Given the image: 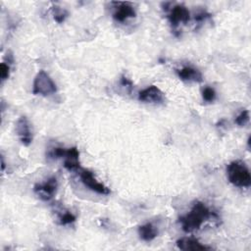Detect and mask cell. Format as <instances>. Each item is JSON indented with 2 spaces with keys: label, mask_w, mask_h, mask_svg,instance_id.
<instances>
[{
  "label": "cell",
  "mask_w": 251,
  "mask_h": 251,
  "mask_svg": "<svg viewBox=\"0 0 251 251\" xmlns=\"http://www.w3.org/2000/svg\"><path fill=\"white\" fill-rule=\"evenodd\" d=\"M57 91L56 83L50 75L43 70L39 71L34 77L32 85V93L35 95L49 96Z\"/></svg>",
  "instance_id": "cell-3"
},
{
  "label": "cell",
  "mask_w": 251,
  "mask_h": 251,
  "mask_svg": "<svg viewBox=\"0 0 251 251\" xmlns=\"http://www.w3.org/2000/svg\"><path fill=\"white\" fill-rule=\"evenodd\" d=\"M75 216L71 213V212H65L64 214H62L60 217H59V225L61 226H66V225H70V224H73L75 221Z\"/></svg>",
  "instance_id": "cell-16"
},
{
  "label": "cell",
  "mask_w": 251,
  "mask_h": 251,
  "mask_svg": "<svg viewBox=\"0 0 251 251\" xmlns=\"http://www.w3.org/2000/svg\"><path fill=\"white\" fill-rule=\"evenodd\" d=\"M57 188H58L57 178L52 176L46 179L42 183H36L33 187V190L40 199L44 201H49L56 194Z\"/></svg>",
  "instance_id": "cell-5"
},
{
  "label": "cell",
  "mask_w": 251,
  "mask_h": 251,
  "mask_svg": "<svg viewBox=\"0 0 251 251\" xmlns=\"http://www.w3.org/2000/svg\"><path fill=\"white\" fill-rule=\"evenodd\" d=\"M138 100L144 103L160 104L165 101V94L156 85H150L138 93Z\"/></svg>",
  "instance_id": "cell-7"
},
{
  "label": "cell",
  "mask_w": 251,
  "mask_h": 251,
  "mask_svg": "<svg viewBox=\"0 0 251 251\" xmlns=\"http://www.w3.org/2000/svg\"><path fill=\"white\" fill-rule=\"evenodd\" d=\"M216 91L210 86H206L202 91V98L206 102H213L216 99Z\"/></svg>",
  "instance_id": "cell-17"
},
{
  "label": "cell",
  "mask_w": 251,
  "mask_h": 251,
  "mask_svg": "<svg viewBox=\"0 0 251 251\" xmlns=\"http://www.w3.org/2000/svg\"><path fill=\"white\" fill-rule=\"evenodd\" d=\"M177 76L184 81H194V82H201L203 79L202 74L200 71L193 67H183L180 70L176 71Z\"/></svg>",
  "instance_id": "cell-12"
},
{
  "label": "cell",
  "mask_w": 251,
  "mask_h": 251,
  "mask_svg": "<svg viewBox=\"0 0 251 251\" xmlns=\"http://www.w3.org/2000/svg\"><path fill=\"white\" fill-rule=\"evenodd\" d=\"M79 177H80L81 182L84 184V186H86L90 190H92L98 194H102V195H108L111 193L110 189L106 185L99 182L95 178L92 172L82 169L79 172Z\"/></svg>",
  "instance_id": "cell-4"
},
{
  "label": "cell",
  "mask_w": 251,
  "mask_h": 251,
  "mask_svg": "<svg viewBox=\"0 0 251 251\" xmlns=\"http://www.w3.org/2000/svg\"><path fill=\"white\" fill-rule=\"evenodd\" d=\"M64 167L68 171H77L79 169V152L76 147L67 149L64 157Z\"/></svg>",
  "instance_id": "cell-11"
},
{
  "label": "cell",
  "mask_w": 251,
  "mask_h": 251,
  "mask_svg": "<svg viewBox=\"0 0 251 251\" xmlns=\"http://www.w3.org/2000/svg\"><path fill=\"white\" fill-rule=\"evenodd\" d=\"M67 149L64 147H54L48 152V157L52 159H59V158H64L66 155Z\"/></svg>",
  "instance_id": "cell-18"
},
{
  "label": "cell",
  "mask_w": 251,
  "mask_h": 251,
  "mask_svg": "<svg viewBox=\"0 0 251 251\" xmlns=\"http://www.w3.org/2000/svg\"><path fill=\"white\" fill-rule=\"evenodd\" d=\"M112 4L115 6L113 19L119 23H124L136 16V12L129 2H112Z\"/></svg>",
  "instance_id": "cell-6"
},
{
  "label": "cell",
  "mask_w": 251,
  "mask_h": 251,
  "mask_svg": "<svg viewBox=\"0 0 251 251\" xmlns=\"http://www.w3.org/2000/svg\"><path fill=\"white\" fill-rule=\"evenodd\" d=\"M138 235L144 241H151L158 235V230L151 223H146L138 227Z\"/></svg>",
  "instance_id": "cell-13"
},
{
  "label": "cell",
  "mask_w": 251,
  "mask_h": 251,
  "mask_svg": "<svg viewBox=\"0 0 251 251\" xmlns=\"http://www.w3.org/2000/svg\"><path fill=\"white\" fill-rule=\"evenodd\" d=\"M168 19L173 27H176L179 24H186L190 20V13L185 6L176 5L171 9Z\"/></svg>",
  "instance_id": "cell-9"
},
{
  "label": "cell",
  "mask_w": 251,
  "mask_h": 251,
  "mask_svg": "<svg viewBox=\"0 0 251 251\" xmlns=\"http://www.w3.org/2000/svg\"><path fill=\"white\" fill-rule=\"evenodd\" d=\"M52 14H53V18L54 20L58 23V24H62L65 22V20L67 19L69 13L67 10L61 8V7H57L54 6L52 8Z\"/></svg>",
  "instance_id": "cell-14"
},
{
  "label": "cell",
  "mask_w": 251,
  "mask_h": 251,
  "mask_svg": "<svg viewBox=\"0 0 251 251\" xmlns=\"http://www.w3.org/2000/svg\"><path fill=\"white\" fill-rule=\"evenodd\" d=\"M210 17H211V14H209L206 11H203V12H200L199 14H197L195 16V21L198 22V23H202V22L206 21L207 19H209Z\"/></svg>",
  "instance_id": "cell-20"
},
{
  "label": "cell",
  "mask_w": 251,
  "mask_h": 251,
  "mask_svg": "<svg viewBox=\"0 0 251 251\" xmlns=\"http://www.w3.org/2000/svg\"><path fill=\"white\" fill-rule=\"evenodd\" d=\"M226 176L228 181L237 187H249L251 184V176L246 164L240 160L232 161L226 167Z\"/></svg>",
  "instance_id": "cell-2"
},
{
  "label": "cell",
  "mask_w": 251,
  "mask_h": 251,
  "mask_svg": "<svg viewBox=\"0 0 251 251\" xmlns=\"http://www.w3.org/2000/svg\"><path fill=\"white\" fill-rule=\"evenodd\" d=\"M212 216L209 208L201 201H195L191 210L184 216L179 218L181 228L185 232H191L195 229H199Z\"/></svg>",
  "instance_id": "cell-1"
},
{
  "label": "cell",
  "mask_w": 251,
  "mask_h": 251,
  "mask_svg": "<svg viewBox=\"0 0 251 251\" xmlns=\"http://www.w3.org/2000/svg\"><path fill=\"white\" fill-rule=\"evenodd\" d=\"M1 164H2V171H4L5 170V162H4L3 157H1Z\"/></svg>",
  "instance_id": "cell-22"
},
{
  "label": "cell",
  "mask_w": 251,
  "mask_h": 251,
  "mask_svg": "<svg viewBox=\"0 0 251 251\" xmlns=\"http://www.w3.org/2000/svg\"><path fill=\"white\" fill-rule=\"evenodd\" d=\"M176 246L178 249L183 251H200L212 249L211 246L202 244L198 239L193 237H182L177 239Z\"/></svg>",
  "instance_id": "cell-10"
},
{
  "label": "cell",
  "mask_w": 251,
  "mask_h": 251,
  "mask_svg": "<svg viewBox=\"0 0 251 251\" xmlns=\"http://www.w3.org/2000/svg\"><path fill=\"white\" fill-rule=\"evenodd\" d=\"M249 111L244 109L242 110L235 118L234 123L238 126H244L249 123Z\"/></svg>",
  "instance_id": "cell-15"
},
{
  "label": "cell",
  "mask_w": 251,
  "mask_h": 251,
  "mask_svg": "<svg viewBox=\"0 0 251 251\" xmlns=\"http://www.w3.org/2000/svg\"><path fill=\"white\" fill-rule=\"evenodd\" d=\"M121 84H122V86L126 87L129 91H130V90L132 89V87H133L132 81H131L130 79H128L126 75H123V76L121 77Z\"/></svg>",
  "instance_id": "cell-21"
},
{
  "label": "cell",
  "mask_w": 251,
  "mask_h": 251,
  "mask_svg": "<svg viewBox=\"0 0 251 251\" xmlns=\"http://www.w3.org/2000/svg\"><path fill=\"white\" fill-rule=\"evenodd\" d=\"M16 132L25 146H28L32 142V130L29 121L25 116H21L17 121Z\"/></svg>",
  "instance_id": "cell-8"
},
{
  "label": "cell",
  "mask_w": 251,
  "mask_h": 251,
  "mask_svg": "<svg viewBox=\"0 0 251 251\" xmlns=\"http://www.w3.org/2000/svg\"><path fill=\"white\" fill-rule=\"evenodd\" d=\"M0 75H1V80L4 81L6 80L9 75H10V66L9 64H6L5 62L1 63L0 65Z\"/></svg>",
  "instance_id": "cell-19"
}]
</instances>
